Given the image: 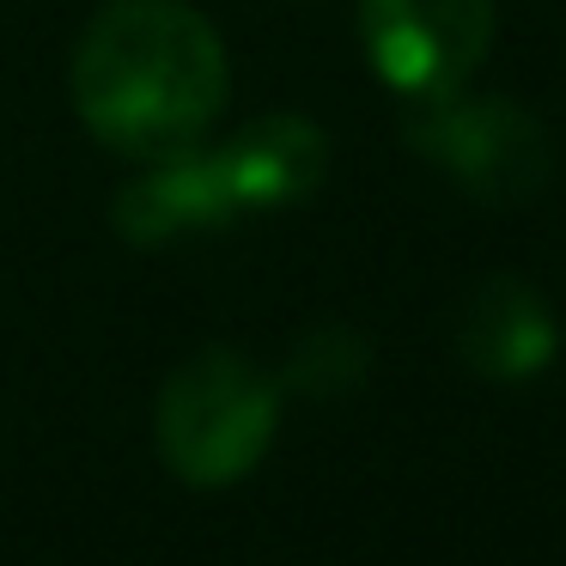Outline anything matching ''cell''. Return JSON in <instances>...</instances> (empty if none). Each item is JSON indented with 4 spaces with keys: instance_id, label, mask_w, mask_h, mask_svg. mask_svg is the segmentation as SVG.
I'll return each mask as SVG.
<instances>
[{
    "instance_id": "6da1fadb",
    "label": "cell",
    "mask_w": 566,
    "mask_h": 566,
    "mask_svg": "<svg viewBox=\"0 0 566 566\" xmlns=\"http://www.w3.org/2000/svg\"><path fill=\"white\" fill-rule=\"evenodd\" d=\"M226 92V43L189 0H104L80 31L74 111L123 159L196 147Z\"/></svg>"
},
{
    "instance_id": "277c9868",
    "label": "cell",
    "mask_w": 566,
    "mask_h": 566,
    "mask_svg": "<svg viewBox=\"0 0 566 566\" xmlns=\"http://www.w3.org/2000/svg\"><path fill=\"white\" fill-rule=\"evenodd\" d=\"M359 38L402 98L457 92L493 43V0H359Z\"/></svg>"
},
{
    "instance_id": "8992f818",
    "label": "cell",
    "mask_w": 566,
    "mask_h": 566,
    "mask_svg": "<svg viewBox=\"0 0 566 566\" xmlns=\"http://www.w3.org/2000/svg\"><path fill=\"white\" fill-rule=\"evenodd\" d=\"M457 354L481 378H536L554 354H560V323H554L548 298L517 274H493L457 311Z\"/></svg>"
},
{
    "instance_id": "5b68a950",
    "label": "cell",
    "mask_w": 566,
    "mask_h": 566,
    "mask_svg": "<svg viewBox=\"0 0 566 566\" xmlns=\"http://www.w3.org/2000/svg\"><path fill=\"white\" fill-rule=\"evenodd\" d=\"M238 196H232V177H226L220 147H177L159 153V159H140V171L116 189V232L128 238L135 250L153 244H171V238L189 232H213V226L238 220Z\"/></svg>"
},
{
    "instance_id": "52a82bcc",
    "label": "cell",
    "mask_w": 566,
    "mask_h": 566,
    "mask_svg": "<svg viewBox=\"0 0 566 566\" xmlns=\"http://www.w3.org/2000/svg\"><path fill=\"white\" fill-rule=\"evenodd\" d=\"M226 177H232V196L244 213H274L305 201L311 189L329 177V135H323L311 116L274 111L244 123L232 140L220 147Z\"/></svg>"
},
{
    "instance_id": "ba28073f",
    "label": "cell",
    "mask_w": 566,
    "mask_h": 566,
    "mask_svg": "<svg viewBox=\"0 0 566 566\" xmlns=\"http://www.w3.org/2000/svg\"><path fill=\"white\" fill-rule=\"evenodd\" d=\"M371 371V342L347 323H317L293 342L286 354V390H298L305 402H335V396H354Z\"/></svg>"
},
{
    "instance_id": "3957f363",
    "label": "cell",
    "mask_w": 566,
    "mask_h": 566,
    "mask_svg": "<svg viewBox=\"0 0 566 566\" xmlns=\"http://www.w3.org/2000/svg\"><path fill=\"white\" fill-rule=\"evenodd\" d=\"M408 147L451 171L469 196L493 208H524L554 177V140L505 92H432L408 98Z\"/></svg>"
},
{
    "instance_id": "7a4b0ae2",
    "label": "cell",
    "mask_w": 566,
    "mask_h": 566,
    "mask_svg": "<svg viewBox=\"0 0 566 566\" xmlns=\"http://www.w3.org/2000/svg\"><path fill=\"white\" fill-rule=\"evenodd\" d=\"M281 427V378L238 347H201L165 378L153 408V439L177 481L232 488L269 457Z\"/></svg>"
}]
</instances>
